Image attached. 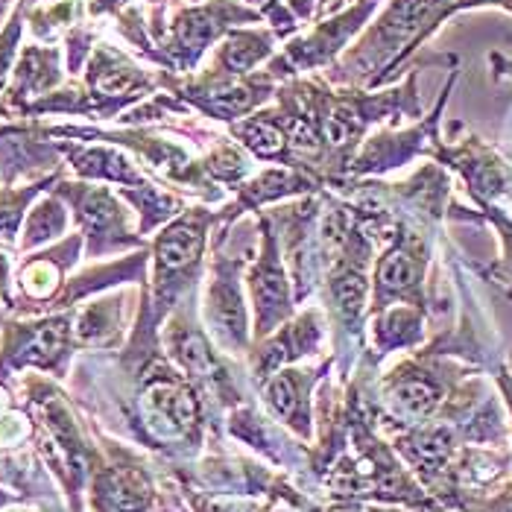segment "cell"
<instances>
[{"mask_svg": "<svg viewBox=\"0 0 512 512\" xmlns=\"http://www.w3.org/2000/svg\"><path fill=\"white\" fill-rule=\"evenodd\" d=\"M74 322L71 316H50L36 325H18L3 343L0 369H41L56 378L65 375V363L71 357Z\"/></svg>", "mask_w": 512, "mask_h": 512, "instance_id": "277c9868", "label": "cell"}, {"mask_svg": "<svg viewBox=\"0 0 512 512\" xmlns=\"http://www.w3.org/2000/svg\"><path fill=\"white\" fill-rule=\"evenodd\" d=\"M325 372H328V363L284 366L261 384L267 413L273 416V422H278L284 431H290L299 442H308L314 434V395Z\"/></svg>", "mask_w": 512, "mask_h": 512, "instance_id": "3957f363", "label": "cell"}, {"mask_svg": "<svg viewBox=\"0 0 512 512\" xmlns=\"http://www.w3.org/2000/svg\"><path fill=\"white\" fill-rule=\"evenodd\" d=\"M202 243H205V220L197 214H188L173 226H167L156 240L158 284L191 270L202 255Z\"/></svg>", "mask_w": 512, "mask_h": 512, "instance_id": "5b68a950", "label": "cell"}, {"mask_svg": "<svg viewBox=\"0 0 512 512\" xmlns=\"http://www.w3.org/2000/svg\"><path fill=\"white\" fill-rule=\"evenodd\" d=\"M208 398L176 366L150 360L135 381L129 425L135 436L167 457L194 460L208 434Z\"/></svg>", "mask_w": 512, "mask_h": 512, "instance_id": "6da1fadb", "label": "cell"}, {"mask_svg": "<svg viewBox=\"0 0 512 512\" xmlns=\"http://www.w3.org/2000/svg\"><path fill=\"white\" fill-rule=\"evenodd\" d=\"M252 290H255V308H258V334H270L278 322L287 316V278L278 267L273 240H267V255L261 258L255 276H252Z\"/></svg>", "mask_w": 512, "mask_h": 512, "instance_id": "8992f818", "label": "cell"}, {"mask_svg": "<svg viewBox=\"0 0 512 512\" xmlns=\"http://www.w3.org/2000/svg\"><path fill=\"white\" fill-rule=\"evenodd\" d=\"M15 498L9 495V492H0V507H6V504H12Z\"/></svg>", "mask_w": 512, "mask_h": 512, "instance_id": "9c48e42d", "label": "cell"}, {"mask_svg": "<svg viewBox=\"0 0 512 512\" xmlns=\"http://www.w3.org/2000/svg\"><path fill=\"white\" fill-rule=\"evenodd\" d=\"M378 290L381 296H404V293H413L419 287V278H422V258L410 249V246H395L390 249L381 264H378Z\"/></svg>", "mask_w": 512, "mask_h": 512, "instance_id": "52a82bcc", "label": "cell"}, {"mask_svg": "<svg viewBox=\"0 0 512 512\" xmlns=\"http://www.w3.org/2000/svg\"><path fill=\"white\" fill-rule=\"evenodd\" d=\"M62 226H65V211L56 202H47L44 208L33 214V220L27 226V246H36L41 240L56 237L62 232Z\"/></svg>", "mask_w": 512, "mask_h": 512, "instance_id": "ba28073f", "label": "cell"}, {"mask_svg": "<svg viewBox=\"0 0 512 512\" xmlns=\"http://www.w3.org/2000/svg\"><path fill=\"white\" fill-rule=\"evenodd\" d=\"M88 501L94 512H158L161 489L156 474L126 448L112 445L109 457L97 463L88 480Z\"/></svg>", "mask_w": 512, "mask_h": 512, "instance_id": "7a4b0ae2", "label": "cell"}]
</instances>
